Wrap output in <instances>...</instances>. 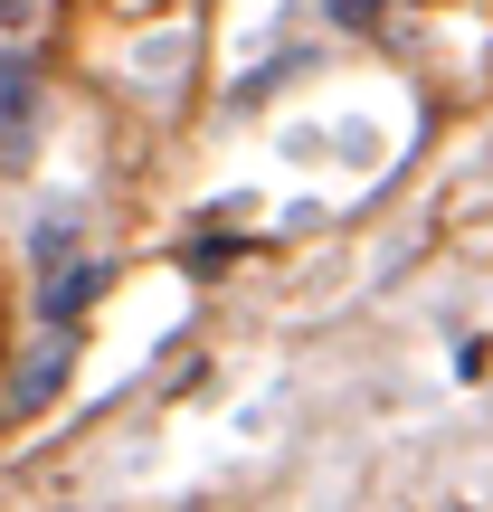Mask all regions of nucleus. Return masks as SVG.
<instances>
[{
	"label": "nucleus",
	"instance_id": "obj_4",
	"mask_svg": "<svg viewBox=\"0 0 493 512\" xmlns=\"http://www.w3.org/2000/svg\"><path fill=\"white\" fill-rule=\"evenodd\" d=\"M380 10H389V0H332V19H342V29H380Z\"/></svg>",
	"mask_w": 493,
	"mask_h": 512
},
{
	"label": "nucleus",
	"instance_id": "obj_1",
	"mask_svg": "<svg viewBox=\"0 0 493 512\" xmlns=\"http://www.w3.org/2000/svg\"><path fill=\"white\" fill-rule=\"evenodd\" d=\"M38 114H48L38 76L10 67V76H0V181H19V171H29V152H38Z\"/></svg>",
	"mask_w": 493,
	"mask_h": 512
},
{
	"label": "nucleus",
	"instance_id": "obj_3",
	"mask_svg": "<svg viewBox=\"0 0 493 512\" xmlns=\"http://www.w3.org/2000/svg\"><path fill=\"white\" fill-rule=\"evenodd\" d=\"M105 285V266H76V275H57V294H48V323H67V313H86V294Z\"/></svg>",
	"mask_w": 493,
	"mask_h": 512
},
{
	"label": "nucleus",
	"instance_id": "obj_5",
	"mask_svg": "<svg viewBox=\"0 0 493 512\" xmlns=\"http://www.w3.org/2000/svg\"><path fill=\"white\" fill-rule=\"evenodd\" d=\"M0 29H29V0H0Z\"/></svg>",
	"mask_w": 493,
	"mask_h": 512
},
{
	"label": "nucleus",
	"instance_id": "obj_2",
	"mask_svg": "<svg viewBox=\"0 0 493 512\" xmlns=\"http://www.w3.org/2000/svg\"><path fill=\"white\" fill-rule=\"evenodd\" d=\"M67 361H76V342L57 332V342H48V351H38V361H29V370L10 380V418H38V408H48L57 389H67Z\"/></svg>",
	"mask_w": 493,
	"mask_h": 512
}]
</instances>
